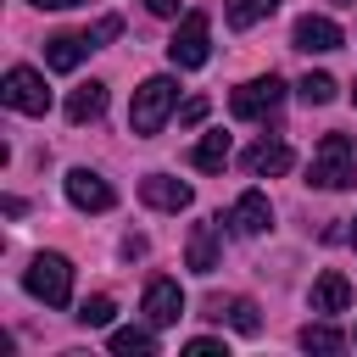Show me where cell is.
I'll use <instances>...</instances> for the list:
<instances>
[{"instance_id": "cell-1", "label": "cell", "mask_w": 357, "mask_h": 357, "mask_svg": "<svg viewBox=\"0 0 357 357\" xmlns=\"http://www.w3.org/2000/svg\"><path fill=\"white\" fill-rule=\"evenodd\" d=\"M173 106H178V84L167 78V73H156V78H145L139 89H134V106H128V128L139 134V139H151L167 117H173Z\"/></svg>"}, {"instance_id": "cell-2", "label": "cell", "mask_w": 357, "mask_h": 357, "mask_svg": "<svg viewBox=\"0 0 357 357\" xmlns=\"http://www.w3.org/2000/svg\"><path fill=\"white\" fill-rule=\"evenodd\" d=\"M307 184L318 190H351L357 184V156H351V139L346 134H324L312 162H307Z\"/></svg>"}, {"instance_id": "cell-3", "label": "cell", "mask_w": 357, "mask_h": 357, "mask_svg": "<svg viewBox=\"0 0 357 357\" xmlns=\"http://www.w3.org/2000/svg\"><path fill=\"white\" fill-rule=\"evenodd\" d=\"M22 284H28V296L45 301V307H67V301H73V262H67L61 251H39V257L28 262V273H22Z\"/></svg>"}, {"instance_id": "cell-4", "label": "cell", "mask_w": 357, "mask_h": 357, "mask_svg": "<svg viewBox=\"0 0 357 357\" xmlns=\"http://www.w3.org/2000/svg\"><path fill=\"white\" fill-rule=\"evenodd\" d=\"M206 56H212V22H206V11H184L178 28H173V39H167V61H173L178 73H190V67H201Z\"/></svg>"}, {"instance_id": "cell-5", "label": "cell", "mask_w": 357, "mask_h": 357, "mask_svg": "<svg viewBox=\"0 0 357 357\" xmlns=\"http://www.w3.org/2000/svg\"><path fill=\"white\" fill-rule=\"evenodd\" d=\"M0 100H6L11 112H22V117H45V112H50L45 73H33V67H6V78H0Z\"/></svg>"}, {"instance_id": "cell-6", "label": "cell", "mask_w": 357, "mask_h": 357, "mask_svg": "<svg viewBox=\"0 0 357 357\" xmlns=\"http://www.w3.org/2000/svg\"><path fill=\"white\" fill-rule=\"evenodd\" d=\"M279 100H284V84L268 73V78H251V84H240V89L229 95V112H234L240 123H257V117L279 112Z\"/></svg>"}, {"instance_id": "cell-7", "label": "cell", "mask_w": 357, "mask_h": 357, "mask_svg": "<svg viewBox=\"0 0 357 357\" xmlns=\"http://www.w3.org/2000/svg\"><path fill=\"white\" fill-rule=\"evenodd\" d=\"M67 201H73L78 212H112V206H117V190H112L95 167H73V173H67Z\"/></svg>"}, {"instance_id": "cell-8", "label": "cell", "mask_w": 357, "mask_h": 357, "mask_svg": "<svg viewBox=\"0 0 357 357\" xmlns=\"http://www.w3.org/2000/svg\"><path fill=\"white\" fill-rule=\"evenodd\" d=\"M139 201L156 206V212H184L190 206V184L173 178V173H145L139 178Z\"/></svg>"}, {"instance_id": "cell-9", "label": "cell", "mask_w": 357, "mask_h": 357, "mask_svg": "<svg viewBox=\"0 0 357 357\" xmlns=\"http://www.w3.org/2000/svg\"><path fill=\"white\" fill-rule=\"evenodd\" d=\"M178 312H184V290H178V279H151V284H145V318H151V329L178 324Z\"/></svg>"}, {"instance_id": "cell-10", "label": "cell", "mask_w": 357, "mask_h": 357, "mask_svg": "<svg viewBox=\"0 0 357 357\" xmlns=\"http://www.w3.org/2000/svg\"><path fill=\"white\" fill-rule=\"evenodd\" d=\"M290 45L307 50V56H324V50H340L346 39H340V28H335L329 17H312V11H307V17L290 28Z\"/></svg>"}, {"instance_id": "cell-11", "label": "cell", "mask_w": 357, "mask_h": 357, "mask_svg": "<svg viewBox=\"0 0 357 357\" xmlns=\"http://www.w3.org/2000/svg\"><path fill=\"white\" fill-rule=\"evenodd\" d=\"M268 223H273V206H268V195H262V190H245V195L229 206V229H234V234H245V240H257Z\"/></svg>"}, {"instance_id": "cell-12", "label": "cell", "mask_w": 357, "mask_h": 357, "mask_svg": "<svg viewBox=\"0 0 357 357\" xmlns=\"http://www.w3.org/2000/svg\"><path fill=\"white\" fill-rule=\"evenodd\" d=\"M240 162H245V173H251V178H273V173H290V162H296V156H290V145H284V139H257Z\"/></svg>"}, {"instance_id": "cell-13", "label": "cell", "mask_w": 357, "mask_h": 357, "mask_svg": "<svg viewBox=\"0 0 357 357\" xmlns=\"http://www.w3.org/2000/svg\"><path fill=\"white\" fill-rule=\"evenodd\" d=\"M307 307L324 312V318H329V312H346V307H351V284H346V273H335V268L318 273L312 290H307Z\"/></svg>"}, {"instance_id": "cell-14", "label": "cell", "mask_w": 357, "mask_h": 357, "mask_svg": "<svg viewBox=\"0 0 357 357\" xmlns=\"http://www.w3.org/2000/svg\"><path fill=\"white\" fill-rule=\"evenodd\" d=\"M89 50H95L89 33H56V39H45V67H50V73H73Z\"/></svg>"}, {"instance_id": "cell-15", "label": "cell", "mask_w": 357, "mask_h": 357, "mask_svg": "<svg viewBox=\"0 0 357 357\" xmlns=\"http://www.w3.org/2000/svg\"><path fill=\"white\" fill-rule=\"evenodd\" d=\"M184 262H190L195 273H212V268H218V223H195V229H190Z\"/></svg>"}, {"instance_id": "cell-16", "label": "cell", "mask_w": 357, "mask_h": 357, "mask_svg": "<svg viewBox=\"0 0 357 357\" xmlns=\"http://www.w3.org/2000/svg\"><path fill=\"white\" fill-rule=\"evenodd\" d=\"M100 112H106V84L89 78V84H78V89L67 95V123H95Z\"/></svg>"}, {"instance_id": "cell-17", "label": "cell", "mask_w": 357, "mask_h": 357, "mask_svg": "<svg viewBox=\"0 0 357 357\" xmlns=\"http://www.w3.org/2000/svg\"><path fill=\"white\" fill-rule=\"evenodd\" d=\"M229 156H234V145H229V134L218 128V134H201L195 139V151H190V162L201 167V173H223L229 167Z\"/></svg>"}, {"instance_id": "cell-18", "label": "cell", "mask_w": 357, "mask_h": 357, "mask_svg": "<svg viewBox=\"0 0 357 357\" xmlns=\"http://www.w3.org/2000/svg\"><path fill=\"white\" fill-rule=\"evenodd\" d=\"M340 346H346V335H340L335 324H324V318L301 329V351H318V357H329V351H340Z\"/></svg>"}, {"instance_id": "cell-19", "label": "cell", "mask_w": 357, "mask_h": 357, "mask_svg": "<svg viewBox=\"0 0 357 357\" xmlns=\"http://www.w3.org/2000/svg\"><path fill=\"white\" fill-rule=\"evenodd\" d=\"M112 351L117 357H156V335L151 329H112Z\"/></svg>"}, {"instance_id": "cell-20", "label": "cell", "mask_w": 357, "mask_h": 357, "mask_svg": "<svg viewBox=\"0 0 357 357\" xmlns=\"http://www.w3.org/2000/svg\"><path fill=\"white\" fill-rule=\"evenodd\" d=\"M296 95H301V100H307V106H329V100H335V95H340V84H335V78H329V73H307V78H301V84H296Z\"/></svg>"}, {"instance_id": "cell-21", "label": "cell", "mask_w": 357, "mask_h": 357, "mask_svg": "<svg viewBox=\"0 0 357 357\" xmlns=\"http://www.w3.org/2000/svg\"><path fill=\"white\" fill-rule=\"evenodd\" d=\"M279 0H229V28H257Z\"/></svg>"}, {"instance_id": "cell-22", "label": "cell", "mask_w": 357, "mask_h": 357, "mask_svg": "<svg viewBox=\"0 0 357 357\" xmlns=\"http://www.w3.org/2000/svg\"><path fill=\"white\" fill-rule=\"evenodd\" d=\"M223 318H229L240 335H257V329H262V318H257V301H251V296H234V301L223 307Z\"/></svg>"}, {"instance_id": "cell-23", "label": "cell", "mask_w": 357, "mask_h": 357, "mask_svg": "<svg viewBox=\"0 0 357 357\" xmlns=\"http://www.w3.org/2000/svg\"><path fill=\"white\" fill-rule=\"evenodd\" d=\"M112 312H117V301H112V296H89V301H78V324H89V329H106V324H112Z\"/></svg>"}, {"instance_id": "cell-24", "label": "cell", "mask_w": 357, "mask_h": 357, "mask_svg": "<svg viewBox=\"0 0 357 357\" xmlns=\"http://www.w3.org/2000/svg\"><path fill=\"white\" fill-rule=\"evenodd\" d=\"M117 33H123V22H117V17H100V22L89 28V39H95V50H100L106 39H117Z\"/></svg>"}, {"instance_id": "cell-25", "label": "cell", "mask_w": 357, "mask_h": 357, "mask_svg": "<svg viewBox=\"0 0 357 357\" xmlns=\"http://www.w3.org/2000/svg\"><path fill=\"white\" fill-rule=\"evenodd\" d=\"M201 117H206V100H201V95H195V100H184V106H178V123H201Z\"/></svg>"}, {"instance_id": "cell-26", "label": "cell", "mask_w": 357, "mask_h": 357, "mask_svg": "<svg viewBox=\"0 0 357 357\" xmlns=\"http://www.w3.org/2000/svg\"><path fill=\"white\" fill-rule=\"evenodd\" d=\"M184 351H190V357H218V351H223V340H206V335H201V340H190Z\"/></svg>"}, {"instance_id": "cell-27", "label": "cell", "mask_w": 357, "mask_h": 357, "mask_svg": "<svg viewBox=\"0 0 357 357\" xmlns=\"http://www.w3.org/2000/svg\"><path fill=\"white\" fill-rule=\"evenodd\" d=\"M151 6V17H178V0H145Z\"/></svg>"}, {"instance_id": "cell-28", "label": "cell", "mask_w": 357, "mask_h": 357, "mask_svg": "<svg viewBox=\"0 0 357 357\" xmlns=\"http://www.w3.org/2000/svg\"><path fill=\"white\" fill-rule=\"evenodd\" d=\"M28 6H45V11H67V6H84V0H28Z\"/></svg>"}, {"instance_id": "cell-29", "label": "cell", "mask_w": 357, "mask_h": 357, "mask_svg": "<svg viewBox=\"0 0 357 357\" xmlns=\"http://www.w3.org/2000/svg\"><path fill=\"white\" fill-rule=\"evenodd\" d=\"M329 6H340V11H351V6H357V0H329Z\"/></svg>"}, {"instance_id": "cell-30", "label": "cell", "mask_w": 357, "mask_h": 357, "mask_svg": "<svg viewBox=\"0 0 357 357\" xmlns=\"http://www.w3.org/2000/svg\"><path fill=\"white\" fill-rule=\"evenodd\" d=\"M351 245H357V223H351Z\"/></svg>"}, {"instance_id": "cell-31", "label": "cell", "mask_w": 357, "mask_h": 357, "mask_svg": "<svg viewBox=\"0 0 357 357\" xmlns=\"http://www.w3.org/2000/svg\"><path fill=\"white\" fill-rule=\"evenodd\" d=\"M351 100H357V84H351Z\"/></svg>"}]
</instances>
